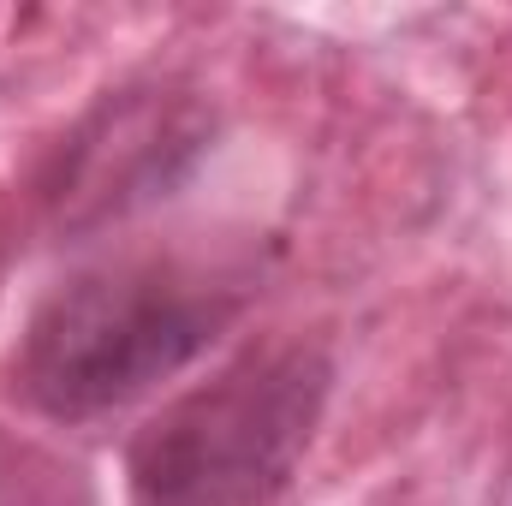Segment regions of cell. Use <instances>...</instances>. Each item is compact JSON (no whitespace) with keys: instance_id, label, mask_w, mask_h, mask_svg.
<instances>
[{"instance_id":"2","label":"cell","mask_w":512,"mask_h":506,"mask_svg":"<svg viewBox=\"0 0 512 506\" xmlns=\"http://www.w3.org/2000/svg\"><path fill=\"white\" fill-rule=\"evenodd\" d=\"M334 364L316 340L245 346L126 447L131 506H274L316 441Z\"/></svg>"},{"instance_id":"1","label":"cell","mask_w":512,"mask_h":506,"mask_svg":"<svg viewBox=\"0 0 512 506\" xmlns=\"http://www.w3.org/2000/svg\"><path fill=\"white\" fill-rule=\"evenodd\" d=\"M239 310V274L185 256L96 262L36 304L18 340V387L42 417H108L203 358Z\"/></svg>"}]
</instances>
